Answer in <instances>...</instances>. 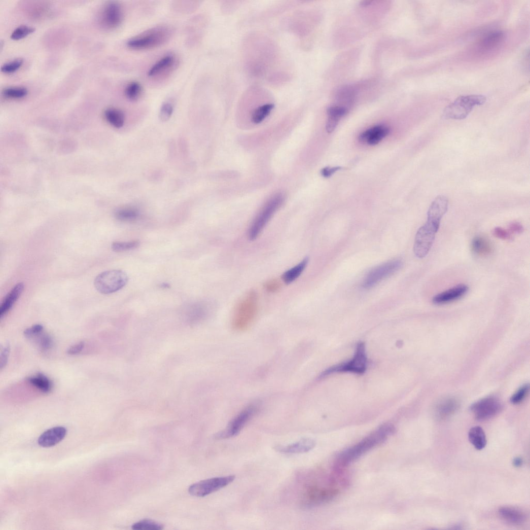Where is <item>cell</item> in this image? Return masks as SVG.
<instances>
[{"instance_id":"cell-42","label":"cell","mask_w":530,"mask_h":530,"mask_svg":"<svg viewBox=\"0 0 530 530\" xmlns=\"http://www.w3.org/2000/svg\"><path fill=\"white\" fill-rule=\"evenodd\" d=\"M493 235L497 238L504 240L511 241L513 239V236L509 231L500 227H497L493 230Z\"/></svg>"},{"instance_id":"cell-45","label":"cell","mask_w":530,"mask_h":530,"mask_svg":"<svg viewBox=\"0 0 530 530\" xmlns=\"http://www.w3.org/2000/svg\"><path fill=\"white\" fill-rule=\"evenodd\" d=\"M85 346L84 342H80L70 346L67 351V354L70 356L77 355L84 349Z\"/></svg>"},{"instance_id":"cell-24","label":"cell","mask_w":530,"mask_h":530,"mask_svg":"<svg viewBox=\"0 0 530 530\" xmlns=\"http://www.w3.org/2000/svg\"><path fill=\"white\" fill-rule=\"evenodd\" d=\"M468 436L470 443L476 449L482 450L486 447L487 438L483 428L481 427L475 426L471 428Z\"/></svg>"},{"instance_id":"cell-4","label":"cell","mask_w":530,"mask_h":530,"mask_svg":"<svg viewBox=\"0 0 530 530\" xmlns=\"http://www.w3.org/2000/svg\"><path fill=\"white\" fill-rule=\"evenodd\" d=\"M284 200L282 194H277L267 202L250 227L248 231L250 240H255L259 237L273 215L282 206Z\"/></svg>"},{"instance_id":"cell-16","label":"cell","mask_w":530,"mask_h":530,"mask_svg":"<svg viewBox=\"0 0 530 530\" xmlns=\"http://www.w3.org/2000/svg\"><path fill=\"white\" fill-rule=\"evenodd\" d=\"M390 133L388 128L384 125H377L360 134V142L373 146L381 142Z\"/></svg>"},{"instance_id":"cell-11","label":"cell","mask_w":530,"mask_h":530,"mask_svg":"<svg viewBox=\"0 0 530 530\" xmlns=\"http://www.w3.org/2000/svg\"><path fill=\"white\" fill-rule=\"evenodd\" d=\"M255 407H249L237 415L223 431L215 435L218 440L226 439L238 436L246 423L256 413Z\"/></svg>"},{"instance_id":"cell-35","label":"cell","mask_w":530,"mask_h":530,"mask_svg":"<svg viewBox=\"0 0 530 530\" xmlns=\"http://www.w3.org/2000/svg\"><path fill=\"white\" fill-rule=\"evenodd\" d=\"M3 94L7 98H21L27 95L28 90L23 87H9L4 89Z\"/></svg>"},{"instance_id":"cell-15","label":"cell","mask_w":530,"mask_h":530,"mask_svg":"<svg viewBox=\"0 0 530 530\" xmlns=\"http://www.w3.org/2000/svg\"><path fill=\"white\" fill-rule=\"evenodd\" d=\"M469 288L465 285H460L435 296L433 299L434 304L441 305L457 300L468 292Z\"/></svg>"},{"instance_id":"cell-48","label":"cell","mask_w":530,"mask_h":530,"mask_svg":"<svg viewBox=\"0 0 530 530\" xmlns=\"http://www.w3.org/2000/svg\"><path fill=\"white\" fill-rule=\"evenodd\" d=\"M509 228L510 232L515 234H521L524 231L523 226L517 222L511 223L509 225Z\"/></svg>"},{"instance_id":"cell-6","label":"cell","mask_w":530,"mask_h":530,"mask_svg":"<svg viewBox=\"0 0 530 530\" xmlns=\"http://www.w3.org/2000/svg\"><path fill=\"white\" fill-rule=\"evenodd\" d=\"M170 37L168 29L163 27H156L130 39L127 42V46L135 50L154 48L164 44Z\"/></svg>"},{"instance_id":"cell-29","label":"cell","mask_w":530,"mask_h":530,"mask_svg":"<svg viewBox=\"0 0 530 530\" xmlns=\"http://www.w3.org/2000/svg\"><path fill=\"white\" fill-rule=\"evenodd\" d=\"M105 117L107 121L116 128L123 127L124 123V115L119 110L111 108L105 112Z\"/></svg>"},{"instance_id":"cell-7","label":"cell","mask_w":530,"mask_h":530,"mask_svg":"<svg viewBox=\"0 0 530 530\" xmlns=\"http://www.w3.org/2000/svg\"><path fill=\"white\" fill-rule=\"evenodd\" d=\"M367 363L365 344L364 342H360L357 346L354 357L350 360L334 366L325 370L320 375V377L322 378L333 373L340 372L363 374L366 371Z\"/></svg>"},{"instance_id":"cell-47","label":"cell","mask_w":530,"mask_h":530,"mask_svg":"<svg viewBox=\"0 0 530 530\" xmlns=\"http://www.w3.org/2000/svg\"><path fill=\"white\" fill-rule=\"evenodd\" d=\"M342 169L341 167H326L321 170V174L325 178H329L336 171Z\"/></svg>"},{"instance_id":"cell-38","label":"cell","mask_w":530,"mask_h":530,"mask_svg":"<svg viewBox=\"0 0 530 530\" xmlns=\"http://www.w3.org/2000/svg\"><path fill=\"white\" fill-rule=\"evenodd\" d=\"M23 63V61L22 59H17L10 61L2 66V72L6 74L14 73L20 68Z\"/></svg>"},{"instance_id":"cell-13","label":"cell","mask_w":530,"mask_h":530,"mask_svg":"<svg viewBox=\"0 0 530 530\" xmlns=\"http://www.w3.org/2000/svg\"><path fill=\"white\" fill-rule=\"evenodd\" d=\"M123 18V13L121 5L117 2L108 3L99 15V20L102 26L109 29L118 28L121 24Z\"/></svg>"},{"instance_id":"cell-19","label":"cell","mask_w":530,"mask_h":530,"mask_svg":"<svg viewBox=\"0 0 530 530\" xmlns=\"http://www.w3.org/2000/svg\"><path fill=\"white\" fill-rule=\"evenodd\" d=\"M338 493L339 490L335 488L312 487L308 492L307 497L310 503L320 504L332 500Z\"/></svg>"},{"instance_id":"cell-5","label":"cell","mask_w":530,"mask_h":530,"mask_svg":"<svg viewBox=\"0 0 530 530\" xmlns=\"http://www.w3.org/2000/svg\"><path fill=\"white\" fill-rule=\"evenodd\" d=\"M129 277L120 270H111L99 274L94 285L96 290L103 294H111L121 290L127 285Z\"/></svg>"},{"instance_id":"cell-23","label":"cell","mask_w":530,"mask_h":530,"mask_svg":"<svg viewBox=\"0 0 530 530\" xmlns=\"http://www.w3.org/2000/svg\"><path fill=\"white\" fill-rule=\"evenodd\" d=\"M505 38L506 34L502 31L495 30L489 32L482 39L480 43L481 49L488 51L501 44Z\"/></svg>"},{"instance_id":"cell-39","label":"cell","mask_w":530,"mask_h":530,"mask_svg":"<svg viewBox=\"0 0 530 530\" xmlns=\"http://www.w3.org/2000/svg\"><path fill=\"white\" fill-rule=\"evenodd\" d=\"M529 391L528 384H525L522 386L519 390L514 394L511 398V401L514 405L521 403L526 397Z\"/></svg>"},{"instance_id":"cell-14","label":"cell","mask_w":530,"mask_h":530,"mask_svg":"<svg viewBox=\"0 0 530 530\" xmlns=\"http://www.w3.org/2000/svg\"><path fill=\"white\" fill-rule=\"evenodd\" d=\"M67 435L66 428L62 426L53 427L42 434L38 439V444L43 447H50L61 442Z\"/></svg>"},{"instance_id":"cell-1","label":"cell","mask_w":530,"mask_h":530,"mask_svg":"<svg viewBox=\"0 0 530 530\" xmlns=\"http://www.w3.org/2000/svg\"><path fill=\"white\" fill-rule=\"evenodd\" d=\"M395 431V426L391 423H385L378 427L361 441L342 451L336 459L335 470H340L347 467L367 452L384 442Z\"/></svg>"},{"instance_id":"cell-22","label":"cell","mask_w":530,"mask_h":530,"mask_svg":"<svg viewBox=\"0 0 530 530\" xmlns=\"http://www.w3.org/2000/svg\"><path fill=\"white\" fill-rule=\"evenodd\" d=\"M471 250L475 255L483 257L491 253L492 246L488 239L482 236H477L472 241Z\"/></svg>"},{"instance_id":"cell-28","label":"cell","mask_w":530,"mask_h":530,"mask_svg":"<svg viewBox=\"0 0 530 530\" xmlns=\"http://www.w3.org/2000/svg\"><path fill=\"white\" fill-rule=\"evenodd\" d=\"M174 60V58L171 55L166 56L161 58L149 70L148 73V77H155V76L170 67L173 64Z\"/></svg>"},{"instance_id":"cell-3","label":"cell","mask_w":530,"mask_h":530,"mask_svg":"<svg viewBox=\"0 0 530 530\" xmlns=\"http://www.w3.org/2000/svg\"><path fill=\"white\" fill-rule=\"evenodd\" d=\"M486 100V97L483 95L461 96L445 108L442 118L446 120L465 119L475 106L482 105Z\"/></svg>"},{"instance_id":"cell-41","label":"cell","mask_w":530,"mask_h":530,"mask_svg":"<svg viewBox=\"0 0 530 530\" xmlns=\"http://www.w3.org/2000/svg\"><path fill=\"white\" fill-rule=\"evenodd\" d=\"M43 330L44 327L42 325L37 324L25 330L24 335L28 338H32L40 335Z\"/></svg>"},{"instance_id":"cell-46","label":"cell","mask_w":530,"mask_h":530,"mask_svg":"<svg viewBox=\"0 0 530 530\" xmlns=\"http://www.w3.org/2000/svg\"><path fill=\"white\" fill-rule=\"evenodd\" d=\"M10 352L9 345L6 346L2 351L1 357H0V368L3 369L7 365L8 358Z\"/></svg>"},{"instance_id":"cell-20","label":"cell","mask_w":530,"mask_h":530,"mask_svg":"<svg viewBox=\"0 0 530 530\" xmlns=\"http://www.w3.org/2000/svg\"><path fill=\"white\" fill-rule=\"evenodd\" d=\"M23 290V284L19 283L16 285L8 294L0 308V318L2 319L12 309L22 294Z\"/></svg>"},{"instance_id":"cell-12","label":"cell","mask_w":530,"mask_h":530,"mask_svg":"<svg viewBox=\"0 0 530 530\" xmlns=\"http://www.w3.org/2000/svg\"><path fill=\"white\" fill-rule=\"evenodd\" d=\"M502 408L499 400L494 397H487L474 403L471 410L477 420L484 421L499 414Z\"/></svg>"},{"instance_id":"cell-9","label":"cell","mask_w":530,"mask_h":530,"mask_svg":"<svg viewBox=\"0 0 530 530\" xmlns=\"http://www.w3.org/2000/svg\"><path fill=\"white\" fill-rule=\"evenodd\" d=\"M403 263L400 260H393L378 266L371 270L365 277L362 287L370 289L390 276L401 268Z\"/></svg>"},{"instance_id":"cell-34","label":"cell","mask_w":530,"mask_h":530,"mask_svg":"<svg viewBox=\"0 0 530 530\" xmlns=\"http://www.w3.org/2000/svg\"><path fill=\"white\" fill-rule=\"evenodd\" d=\"M132 528L135 530H160L163 528V525L152 520L144 519L135 523L132 526Z\"/></svg>"},{"instance_id":"cell-26","label":"cell","mask_w":530,"mask_h":530,"mask_svg":"<svg viewBox=\"0 0 530 530\" xmlns=\"http://www.w3.org/2000/svg\"><path fill=\"white\" fill-rule=\"evenodd\" d=\"M308 262V258H306L294 267L285 272L282 276L284 282L286 284H290L295 281L304 271Z\"/></svg>"},{"instance_id":"cell-44","label":"cell","mask_w":530,"mask_h":530,"mask_svg":"<svg viewBox=\"0 0 530 530\" xmlns=\"http://www.w3.org/2000/svg\"><path fill=\"white\" fill-rule=\"evenodd\" d=\"M264 288L269 293H273L280 290L281 284L278 280L272 279L266 282Z\"/></svg>"},{"instance_id":"cell-18","label":"cell","mask_w":530,"mask_h":530,"mask_svg":"<svg viewBox=\"0 0 530 530\" xmlns=\"http://www.w3.org/2000/svg\"><path fill=\"white\" fill-rule=\"evenodd\" d=\"M499 515L504 521L514 525L524 523L527 518L526 514L523 511L511 507H503L499 509Z\"/></svg>"},{"instance_id":"cell-32","label":"cell","mask_w":530,"mask_h":530,"mask_svg":"<svg viewBox=\"0 0 530 530\" xmlns=\"http://www.w3.org/2000/svg\"><path fill=\"white\" fill-rule=\"evenodd\" d=\"M274 107V104L270 103L259 107L252 114V121L256 124L260 123L269 115Z\"/></svg>"},{"instance_id":"cell-8","label":"cell","mask_w":530,"mask_h":530,"mask_svg":"<svg viewBox=\"0 0 530 530\" xmlns=\"http://www.w3.org/2000/svg\"><path fill=\"white\" fill-rule=\"evenodd\" d=\"M235 478V475H230L205 479L191 485L188 491L193 496L204 497L228 486Z\"/></svg>"},{"instance_id":"cell-10","label":"cell","mask_w":530,"mask_h":530,"mask_svg":"<svg viewBox=\"0 0 530 530\" xmlns=\"http://www.w3.org/2000/svg\"><path fill=\"white\" fill-rule=\"evenodd\" d=\"M438 231L425 224L418 230L414 244V252L419 259L425 258L431 250Z\"/></svg>"},{"instance_id":"cell-25","label":"cell","mask_w":530,"mask_h":530,"mask_svg":"<svg viewBox=\"0 0 530 530\" xmlns=\"http://www.w3.org/2000/svg\"><path fill=\"white\" fill-rule=\"evenodd\" d=\"M458 401L453 398H449L442 401L438 406L437 413L438 416L442 418H446L458 409Z\"/></svg>"},{"instance_id":"cell-40","label":"cell","mask_w":530,"mask_h":530,"mask_svg":"<svg viewBox=\"0 0 530 530\" xmlns=\"http://www.w3.org/2000/svg\"><path fill=\"white\" fill-rule=\"evenodd\" d=\"M173 111V107L171 104L169 103H164L160 112V119L163 122L168 120L172 114Z\"/></svg>"},{"instance_id":"cell-21","label":"cell","mask_w":530,"mask_h":530,"mask_svg":"<svg viewBox=\"0 0 530 530\" xmlns=\"http://www.w3.org/2000/svg\"><path fill=\"white\" fill-rule=\"evenodd\" d=\"M347 110L339 106L331 107L327 110L328 120L326 123V131L331 133L336 128L341 119L346 115Z\"/></svg>"},{"instance_id":"cell-31","label":"cell","mask_w":530,"mask_h":530,"mask_svg":"<svg viewBox=\"0 0 530 530\" xmlns=\"http://www.w3.org/2000/svg\"><path fill=\"white\" fill-rule=\"evenodd\" d=\"M116 218L123 222H132L139 217L137 209L132 207H126L118 209L115 213Z\"/></svg>"},{"instance_id":"cell-43","label":"cell","mask_w":530,"mask_h":530,"mask_svg":"<svg viewBox=\"0 0 530 530\" xmlns=\"http://www.w3.org/2000/svg\"><path fill=\"white\" fill-rule=\"evenodd\" d=\"M39 346L43 350H48L53 346V342L51 337L48 335H43L41 336L38 341Z\"/></svg>"},{"instance_id":"cell-49","label":"cell","mask_w":530,"mask_h":530,"mask_svg":"<svg viewBox=\"0 0 530 530\" xmlns=\"http://www.w3.org/2000/svg\"><path fill=\"white\" fill-rule=\"evenodd\" d=\"M513 465L516 467H520L523 464V460L520 457H516L513 460Z\"/></svg>"},{"instance_id":"cell-33","label":"cell","mask_w":530,"mask_h":530,"mask_svg":"<svg viewBox=\"0 0 530 530\" xmlns=\"http://www.w3.org/2000/svg\"><path fill=\"white\" fill-rule=\"evenodd\" d=\"M142 92V87L137 82H133L126 87L124 94L128 99L131 101H136L139 99Z\"/></svg>"},{"instance_id":"cell-17","label":"cell","mask_w":530,"mask_h":530,"mask_svg":"<svg viewBox=\"0 0 530 530\" xmlns=\"http://www.w3.org/2000/svg\"><path fill=\"white\" fill-rule=\"evenodd\" d=\"M315 442L311 439H303L295 443L287 445H276L275 450L287 454L303 453L312 450L315 446Z\"/></svg>"},{"instance_id":"cell-37","label":"cell","mask_w":530,"mask_h":530,"mask_svg":"<svg viewBox=\"0 0 530 530\" xmlns=\"http://www.w3.org/2000/svg\"><path fill=\"white\" fill-rule=\"evenodd\" d=\"M36 31V28L22 25L17 28L12 33L11 38L13 40H19L26 38Z\"/></svg>"},{"instance_id":"cell-27","label":"cell","mask_w":530,"mask_h":530,"mask_svg":"<svg viewBox=\"0 0 530 530\" xmlns=\"http://www.w3.org/2000/svg\"><path fill=\"white\" fill-rule=\"evenodd\" d=\"M27 381L32 386L44 393H48L52 390V382L43 374L39 373L36 376L30 377L27 378Z\"/></svg>"},{"instance_id":"cell-36","label":"cell","mask_w":530,"mask_h":530,"mask_svg":"<svg viewBox=\"0 0 530 530\" xmlns=\"http://www.w3.org/2000/svg\"><path fill=\"white\" fill-rule=\"evenodd\" d=\"M139 245L140 242L138 240L129 242H115L112 244V249L116 252H123L136 249Z\"/></svg>"},{"instance_id":"cell-2","label":"cell","mask_w":530,"mask_h":530,"mask_svg":"<svg viewBox=\"0 0 530 530\" xmlns=\"http://www.w3.org/2000/svg\"><path fill=\"white\" fill-rule=\"evenodd\" d=\"M258 310V296L254 291L248 293L238 303L234 313L232 325L234 329L243 331L254 322Z\"/></svg>"},{"instance_id":"cell-30","label":"cell","mask_w":530,"mask_h":530,"mask_svg":"<svg viewBox=\"0 0 530 530\" xmlns=\"http://www.w3.org/2000/svg\"><path fill=\"white\" fill-rule=\"evenodd\" d=\"M207 312L208 309L206 305L197 304L189 309L187 317L191 322H199L206 317Z\"/></svg>"}]
</instances>
